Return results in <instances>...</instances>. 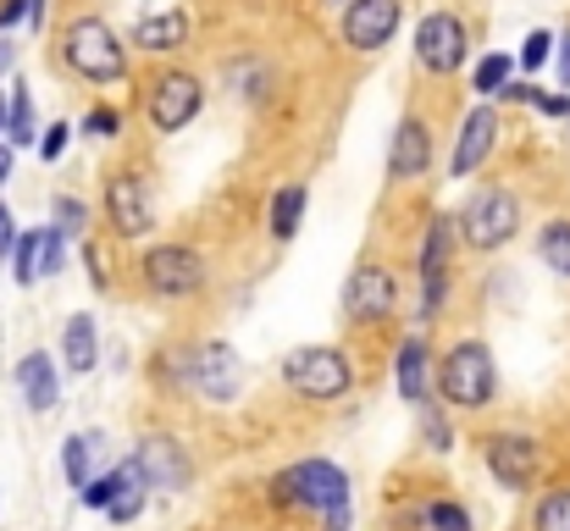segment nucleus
I'll use <instances>...</instances> for the list:
<instances>
[{
    "label": "nucleus",
    "mask_w": 570,
    "mask_h": 531,
    "mask_svg": "<svg viewBox=\"0 0 570 531\" xmlns=\"http://www.w3.org/2000/svg\"><path fill=\"white\" fill-rule=\"evenodd\" d=\"M78 128H83V139H117L122 134V111L117 106H89Z\"/></svg>",
    "instance_id": "473e14b6"
},
{
    "label": "nucleus",
    "mask_w": 570,
    "mask_h": 531,
    "mask_svg": "<svg viewBox=\"0 0 570 531\" xmlns=\"http://www.w3.org/2000/svg\"><path fill=\"white\" fill-rule=\"evenodd\" d=\"M432 173V128L426 117H399L393 139H387V183H421Z\"/></svg>",
    "instance_id": "dca6fc26"
},
{
    "label": "nucleus",
    "mask_w": 570,
    "mask_h": 531,
    "mask_svg": "<svg viewBox=\"0 0 570 531\" xmlns=\"http://www.w3.org/2000/svg\"><path fill=\"white\" fill-rule=\"evenodd\" d=\"M6 111H11V89H0V139H6Z\"/></svg>",
    "instance_id": "37998d69"
},
{
    "label": "nucleus",
    "mask_w": 570,
    "mask_h": 531,
    "mask_svg": "<svg viewBox=\"0 0 570 531\" xmlns=\"http://www.w3.org/2000/svg\"><path fill=\"white\" fill-rule=\"evenodd\" d=\"M272 499L283 510H305L333 531H350V476L333 460H299L272 476Z\"/></svg>",
    "instance_id": "f257e3e1"
},
{
    "label": "nucleus",
    "mask_w": 570,
    "mask_h": 531,
    "mask_svg": "<svg viewBox=\"0 0 570 531\" xmlns=\"http://www.w3.org/2000/svg\"><path fill=\"white\" fill-rule=\"evenodd\" d=\"M205 111V83L194 78L189 67H167L150 78V95H145V117L156 134H184L194 117Z\"/></svg>",
    "instance_id": "9d476101"
},
{
    "label": "nucleus",
    "mask_w": 570,
    "mask_h": 531,
    "mask_svg": "<svg viewBox=\"0 0 570 531\" xmlns=\"http://www.w3.org/2000/svg\"><path fill=\"white\" fill-rule=\"evenodd\" d=\"M549 56H554V33H549V28H532V33L521 39V56H515V67L538 72V67H543Z\"/></svg>",
    "instance_id": "72a5a7b5"
},
{
    "label": "nucleus",
    "mask_w": 570,
    "mask_h": 531,
    "mask_svg": "<svg viewBox=\"0 0 570 531\" xmlns=\"http://www.w3.org/2000/svg\"><path fill=\"white\" fill-rule=\"evenodd\" d=\"M50 227H56L61 238H83V227H89V205H83L78 194H56V199H50Z\"/></svg>",
    "instance_id": "c85d7f7f"
},
{
    "label": "nucleus",
    "mask_w": 570,
    "mask_h": 531,
    "mask_svg": "<svg viewBox=\"0 0 570 531\" xmlns=\"http://www.w3.org/2000/svg\"><path fill=\"white\" fill-rule=\"evenodd\" d=\"M117 493H122V476L106 471V476H89V488H78V504H83V510H111Z\"/></svg>",
    "instance_id": "2f4dec72"
},
{
    "label": "nucleus",
    "mask_w": 570,
    "mask_h": 531,
    "mask_svg": "<svg viewBox=\"0 0 570 531\" xmlns=\"http://www.w3.org/2000/svg\"><path fill=\"white\" fill-rule=\"evenodd\" d=\"M106 515H111L117 527H134V521L145 515V493H139V488H122V493H117V504H111Z\"/></svg>",
    "instance_id": "f704fd0d"
},
{
    "label": "nucleus",
    "mask_w": 570,
    "mask_h": 531,
    "mask_svg": "<svg viewBox=\"0 0 570 531\" xmlns=\"http://www.w3.org/2000/svg\"><path fill=\"white\" fill-rule=\"evenodd\" d=\"M134 460H139L145 482H150V488H161V493H184V488L194 482L189 449H184L173 432H145V437H139V449H134Z\"/></svg>",
    "instance_id": "2eb2a0df"
},
{
    "label": "nucleus",
    "mask_w": 570,
    "mask_h": 531,
    "mask_svg": "<svg viewBox=\"0 0 570 531\" xmlns=\"http://www.w3.org/2000/svg\"><path fill=\"white\" fill-rule=\"evenodd\" d=\"M421 443H426L432 454H449V449H454V426H449V410H443V404H426V410H421Z\"/></svg>",
    "instance_id": "7c9ffc66"
},
{
    "label": "nucleus",
    "mask_w": 570,
    "mask_h": 531,
    "mask_svg": "<svg viewBox=\"0 0 570 531\" xmlns=\"http://www.w3.org/2000/svg\"><path fill=\"white\" fill-rule=\"evenodd\" d=\"M404 521H410V531H476L471 510L460 499H421V504H410Z\"/></svg>",
    "instance_id": "b1692460"
},
{
    "label": "nucleus",
    "mask_w": 570,
    "mask_h": 531,
    "mask_svg": "<svg viewBox=\"0 0 570 531\" xmlns=\"http://www.w3.org/2000/svg\"><path fill=\"white\" fill-rule=\"evenodd\" d=\"M28 28H45V0H28Z\"/></svg>",
    "instance_id": "79ce46f5"
},
{
    "label": "nucleus",
    "mask_w": 570,
    "mask_h": 531,
    "mask_svg": "<svg viewBox=\"0 0 570 531\" xmlns=\"http://www.w3.org/2000/svg\"><path fill=\"white\" fill-rule=\"evenodd\" d=\"M283 382H288L294 399L338 404L355 387V365H350V354L333 350V344H299V350L283 354Z\"/></svg>",
    "instance_id": "39448f33"
},
{
    "label": "nucleus",
    "mask_w": 570,
    "mask_h": 531,
    "mask_svg": "<svg viewBox=\"0 0 570 531\" xmlns=\"http://www.w3.org/2000/svg\"><path fill=\"white\" fill-rule=\"evenodd\" d=\"M17 72V45H11V33H0V78H11Z\"/></svg>",
    "instance_id": "58836bf2"
},
{
    "label": "nucleus",
    "mask_w": 570,
    "mask_h": 531,
    "mask_svg": "<svg viewBox=\"0 0 570 531\" xmlns=\"http://www.w3.org/2000/svg\"><path fill=\"white\" fill-rule=\"evenodd\" d=\"M560 83H566V89H570V33H566V39H560Z\"/></svg>",
    "instance_id": "a19ab883"
},
{
    "label": "nucleus",
    "mask_w": 570,
    "mask_h": 531,
    "mask_svg": "<svg viewBox=\"0 0 570 531\" xmlns=\"http://www.w3.org/2000/svg\"><path fill=\"white\" fill-rule=\"evenodd\" d=\"M399 22H404V6H399V0H344V22H338V33H344L350 50L377 56L382 45H393Z\"/></svg>",
    "instance_id": "4468645a"
},
{
    "label": "nucleus",
    "mask_w": 570,
    "mask_h": 531,
    "mask_svg": "<svg viewBox=\"0 0 570 531\" xmlns=\"http://www.w3.org/2000/svg\"><path fill=\"white\" fill-rule=\"evenodd\" d=\"M11 376H17V387H22V404H28L33 415H50V410L61 404V371H56V360H50L45 350L22 354Z\"/></svg>",
    "instance_id": "412c9836"
},
{
    "label": "nucleus",
    "mask_w": 570,
    "mask_h": 531,
    "mask_svg": "<svg viewBox=\"0 0 570 531\" xmlns=\"http://www.w3.org/2000/svg\"><path fill=\"white\" fill-rule=\"evenodd\" d=\"M482 465L493 471L499 488L527 493L538 482V471H543V443L532 432H488L482 437Z\"/></svg>",
    "instance_id": "ddd939ff"
},
{
    "label": "nucleus",
    "mask_w": 570,
    "mask_h": 531,
    "mask_svg": "<svg viewBox=\"0 0 570 531\" xmlns=\"http://www.w3.org/2000/svg\"><path fill=\"white\" fill-rule=\"evenodd\" d=\"M61 255H67V238L45 222V227H33V233L17 238V249H11V277H17L22 288H33L39 277H56V272H61Z\"/></svg>",
    "instance_id": "a211bd4d"
},
{
    "label": "nucleus",
    "mask_w": 570,
    "mask_h": 531,
    "mask_svg": "<svg viewBox=\"0 0 570 531\" xmlns=\"http://www.w3.org/2000/svg\"><path fill=\"white\" fill-rule=\"evenodd\" d=\"M39 117H33V95L28 83H11V111H6V145L22 150V145H39Z\"/></svg>",
    "instance_id": "393cba45"
},
{
    "label": "nucleus",
    "mask_w": 570,
    "mask_h": 531,
    "mask_svg": "<svg viewBox=\"0 0 570 531\" xmlns=\"http://www.w3.org/2000/svg\"><path fill=\"white\" fill-rule=\"evenodd\" d=\"M17 22H28V0H0V33H11Z\"/></svg>",
    "instance_id": "4c0bfd02"
},
{
    "label": "nucleus",
    "mask_w": 570,
    "mask_h": 531,
    "mask_svg": "<svg viewBox=\"0 0 570 531\" xmlns=\"http://www.w3.org/2000/svg\"><path fill=\"white\" fill-rule=\"evenodd\" d=\"M194 33V17L184 6H161V11H145L139 22H134V45L145 50V56H173V50H184Z\"/></svg>",
    "instance_id": "aec40b11"
},
{
    "label": "nucleus",
    "mask_w": 570,
    "mask_h": 531,
    "mask_svg": "<svg viewBox=\"0 0 570 531\" xmlns=\"http://www.w3.org/2000/svg\"><path fill=\"white\" fill-rule=\"evenodd\" d=\"M393 387H399V399L415 404V410L432 404V350H426L421 333H410V338L393 350Z\"/></svg>",
    "instance_id": "6ab92c4d"
},
{
    "label": "nucleus",
    "mask_w": 570,
    "mask_h": 531,
    "mask_svg": "<svg viewBox=\"0 0 570 531\" xmlns=\"http://www.w3.org/2000/svg\"><path fill=\"white\" fill-rule=\"evenodd\" d=\"M100 205H106V227L117 238H128V244L156 227V188H150V177L139 173V167H111Z\"/></svg>",
    "instance_id": "0eeeda50"
},
{
    "label": "nucleus",
    "mask_w": 570,
    "mask_h": 531,
    "mask_svg": "<svg viewBox=\"0 0 570 531\" xmlns=\"http://www.w3.org/2000/svg\"><path fill=\"white\" fill-rule=\"evenodd\" d=\"M189 393L199 404H233L244 393V360L233 344L205 338L189 350Z\"/></svg>",
    "instance_id": "f8f14e48"
},
{
    "label": "nucleus",
    "mask_w": 570,
    "mask_h": 531,
    "mask_svg": "<svg viewBox=\"0 0 570 531\" xmlns=\"http://www.w3.org/2000/svg\"><path fill=\"white\" fill-rule=\"evenodd\" d=\"M61 360H67V371H95V360H100V327H95L89 311L67 316V327H61Z\"/></svg>",
    "instance_id": "5701e85b"
},
{
    "label": "nucleus",
    "mask_w": 570,
    "mask_h": 531,
    "mask_svg": "<svg viewBox=\"0 0 570 531\" xmlns=\"http://www.w3.org/2000/svg\"><path fill=\"white\" fill-rule=\"evenodd\" d=\"M95 443H100V432H95V437H89V432H72V437L61 443V471H67L72 488H89V476H95Z\"/></svg>",
    "instance_id": "bb28decb"
},
{
    "label": "nucleus",
    "mask_w": 570,
    "mask_h": 531,
    "mask_svg": "<svg viewBox=\"0 0 570 531\" xmlns=\"http://www.w3.org/2000/svg\"><path fill=\"white\" fill-rule=\"evenodd\" d=\"M17 177V156H11V145H0V188Z\"/></svg>",
    "instance_id": "ea45409f"
},
{
    "label": "nucleus",
    "mask_w": 570,
    "mask_h": 531,
    "mask_svg": "<svg viewBox=\"0 0 570 531\" xmlns=\"http://www.w3.org/2000/svg\"><path fill=\"white\" fill-rule=\"evenodd\" d=\"M493 145H499V111L482 100L465 122H460V134H454V156H449V177H471L476 167H488L493 161Z\"/></svg>",
    "instance_id": "f3484780"
},
{
    "label": "nucleus",
    "mask_w": 570,
    "mask_h": 531,
    "mask_svg": "<svg viewBox=\"0 0 570 531\" xmlns=\"http://www.w3.org/2000/svg\"><path fill=\"white\" fill-rule=\"evenodd\" d=\"M338 311H344L350 327H387L393 311H399V283H393V272L377 266V260H361V266L344 277Z\"/></svg>",
    "instance_id": "9b49d317"
},
{
    "label": "nucleus",
    "mask_w": 570,
    "mask_h": 531,
    "mask_svg": "<svg viewBox=\"0 0 570 531\" xmlns=\"http://www.w3.org/2000/svg\"><path fill=\"white\" fill-rule=\"evenodd\" d=\"M465 56H471V28H465L460 11L438 6V11H426V17L415 22V61H421V72L454 78V72L465 67Z\"/></svg>",
    "instance_id": "1a4fd4ad"
},
{
    "label": "nucleus",
    "mask_w": 570,
    "mask_h": 531,
    "mask_svg": "<svg viewBox=\"0 0 570 531\" xmlns=\"http://www.w3.org/2000/svg\"><path fill=\"white\" fill-rule=\"evenodd\" d=\"M67 134H72L67 122H50V128L39 134V156H45V167H50V161H61V150H67Z\"/></svg>",
    "instance_id": "c9c22d12"
},
{
    "label": "nucleus",
    "mask_w": 570,
    "mask_h": 531,
    "mask_svg": "<svg viewBox=\"0 0 570 531\" xmlns=\"http://www.w3.org/2000/svg\"><path fill=\"white\" fill-rule=\"evenodd\" d=\"M61 61H67L72 78H83V83H95V89L128 78V45H122V33H117L106 17H95V11H83V17H72V22L61 28Z\"/></svg>",
    "instance_id": "f03ea898"
},
{
    "label": "nucleus",
    "mask_w": 570,
    "mask_h": 531,
    "mask_svg": "<svg viewBox=\"0 0 570 531\" xmlns=\"http://www.w3.org/2000/svg\"><path fill=\"white\" fill-rule=\"evenodd\" d=\"M510 72H515V56L493 50V56H482V61H476V72H471V89H476L482 100H499V95L510 89Z\"/></svg>",
    "instance_id": "cd10ccee"
},
{
    "label": "nucleus",
    "mask_w": 570,
    "mask_h": 531,
    "mask_svg": "<svg viewBox=\"0 0 570 531\" xmlns=\"http://www.w3.org/2000/svg\"><path fill=\"white\" fill-rule=\"evenodd\" d=\"M521 222H527L521 194L504 188V183H482L465 199V210H460V244L476 249V255H493V249H504L521 233Z\"/></svg>",
    "instance_id": "20e7f679"
},
{
    "label": "nucleus",
    "mask_w": 570,
    "mask_h": 531,
    "mask_svg": "<svg viewBox=\"0 0 570 531\" xmlns=\"http://www.w3.org/2000/svg\"><path fill=\"white\" fill-rule=\"evenodd\" d=\"M566 122H570V117H566Z\"/></svg>",
    "instance_id": "c03bdc74"
},
{
    "label": "nucleus",
    "mask_w": 570,
    "mask_h": 531,
    "mask_svg": "<svg viewBox=\"0 0 570 531\" xmlns=\"http://www.w3.org/2000/svg\"><path fill=\"white\" fill-rule=\"evenodd\" d=\"M538 255H543V266H549L554 277H566L570 283V216L543 222V233H538Z\"/></svg>",
    "instance_id": "a878e982"
},
{
    "label": "nucleus",
    "mask_w": 570,
    "mask_h": 531,
    "mask_svg": "<svg viewBox=\"0 0 570 531\" xmlns=\"http://www.w3.org/2000/svg\"><path fill=\"white\" fill-rule=\"evenodd\" d=\"M17 238H22V233H17V216H11V205L0 199V260L17 249Z\"/></svg>",
    "instance_id": "e433bc0d"
},
{
    "label": "nucleus",
    "mask_w": 570,
    "mask_h": 531,
    "mask_svg": "<svg viewBox=\"0 0 570 531\" xmlns=\"http://www.w3.org/2000/svg\"><path fill=\"white\" fill-rule=\"evenodd\" d=\"M438 393L449 410H488L499 399V365L482 338H460L438 354Z\"/></svg>",
    "instance_id": "7ed1b4c3"
},
{
    "label": "nucleus",
    "mask_w": 570,
    "mask_h": 531,
    "mask_svg": "<svg viewBox=\"0 0 570 531\" xmlns=\"http://www.w3.org/2000/svg\"><path fill=\"white\" fill-rule=\"evenodd\" d=\"M305 205H311L305 183H283V188H272V199H266V233H272L277 244H288V238L299 233V222H305Z\"/></svg>",
    "instance_id": "4be33fe9"
},
{
    "label": "nucleus",
    "mask_w": 570,
    "mask_h": 531,
    "mask_svg": "<svg viewBox=\"0 0 570 531\" xmlns=\"http://www.w3.org/2000/svg\"><path fill=\"white\" fill-rule=\"evenodd\" d=\"M532 531H570V488H554L538 499L532 510Z\"/></svg>",
    "instance_id": "c756f323"
},
{
    "label": "nucleus",
    "mask_w": 570,
    "mask_h": 531,
    "mask_svg": "<svg viewBox=\"0 0 570 531\" xmlns=\"http://www.w3.org/2000/svg\"><path fill=\"white\" fill-rule=\"evenodd\" d=\"M454 249H460V216L449 210H432L426 233H421V260H415V283H421V305H415V322H438L443 305H449V266H454Z\"/></svg>",
    "instance_id": "423d86ee"
},
{
    "label": "nucleus",
    "mask_w": 570,
    "mask_h": 531,
    "mask_svg": "<svg viewBox=\"0 0 570 531\" xmlns=\"http://www.w3.org/2000/svg\"><path fill=\"white\" fill-rule=\"evenodd\" d=\"M205 255L194 244H150L139 255V283L156 294V299H194L205 288Z\"/></svg>",
    "instance_id": "6e6552de"
}]
</instances>
